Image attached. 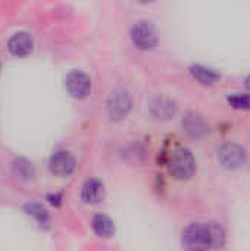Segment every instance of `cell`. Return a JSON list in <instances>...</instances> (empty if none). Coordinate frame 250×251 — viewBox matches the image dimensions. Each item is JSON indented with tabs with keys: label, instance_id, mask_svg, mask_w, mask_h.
<instances>
[{
	"label": "cell",
	"instance_id": "1",
	"mask_svg": "<svg viewBox=\"0 0 250 251\" xmlns=\"http://www.w3.org/2000/svg\"><path fill=\"white\" fill-rule=\"evenodd\" d=\"M167 169L174 179H178V181L190 179L196 171L194 156L192 154L190 150L184 147L174 149L168 156Z\"/></svg>",
	"mask_w": 250,
	"mask_h": 251
},
{
	"label": "cell",
	"instance_id": "2",
	"mask_svg": "<svg viewBox=\"0 0 250 251\" xmlns=\"http://www.w3.org/2000/svg\"><path fill=\"white\" fill-rule=\"evenodd\" d=\"M181 244L186 251H208L211 249L208 224L192 222L187 225L181 235Z\"/></svg>",
	"mask_w": 250,
	"mask_h": 251
},
{
	"label": "cell",
	"instance_id": "3",
	"mask_svg": "<svg viewBox=\"0 0 250 251\" xmlns=\"http://www.w3.org/2000/svg\"><path fill=\"white\" fill-rule=\"evenodd\" d=\"M130 37L133 44L140 50H150L158 44V32L153 24L144 19L133 24Z\"/></svg>",
	"mask_w": 250,
	"mask_h": 251
},
{
	"label": "cell",
	"instance_id": "4",
	"mask_svg": "<svg viewBox=\"0 0 250 251\" xmlns=\"http://www.w3.org/2000/svg\"><path fill=\"white\" fill-rule=\"evenodd\" d=\"M246 150L237 143H224L217 149V159L225 169H239L246 162Z\"/></svg>",
	"mask_w": 250,
	"mask_h": 251
},
{
	"label": "cell",
	"instance_id": "5",
	"mask_svg": "<svg viewBox=\"0 0 250 251\" xmlns=\"http://www.w3.org/2000/svg\"><path fill=\"white\" fill-rule=\"evenodd\" d=\"M106 107H108V113L112 119H115V121L124 119L133 107V97H131L130 91H127L125 88L113 90L108 97Z\"/></svg>",
	"mask_w": 250,
	"mask_h": 251
},
{
	"label": "cell",
	"instance_id": "6",
	"mask_svg": "<svg viewBox=\"0 0 250 251\" xmlns=\"http://www.w3.org/2000/svg\"><path fill=\"white\" fill-rule=\"evenodd\" d=\"M68 93L75 99H85L91 91V79L83 71H71L65 78Z\"/></svg>",
	"mask_w": 250,
	"mask_h": 251
},
{
	"label": "cell",
	"instance_id": "7",
	"mask_svg": "<svg viewBox=\"0 0 250 251\" xmlns=\"http://www.w3.org/2000/svg\"><path fill=\"white\" fill-rule=\"evenodd\" d=\"M49 166H50V171L56 176L65 178V176H69L75 171L77 162H75V157L69 151H66V150H57L56 153L52 154L50 162H49Z\"/></svg>",
	"mask_w": 250,
	"mask_h": 251
},
{
	"label": "cell",
	"instance_id": "8",
	"mask_svg": "<svg viewBox=\"0 0 250 251\" xmlns=\"http://www.w3.org/2000/svg\"><path fill=\"white\" fill-rule=\"evenodd\" d=\"M149 110H150V113H152V116L155 119L168 121L175 115L177 104H175V101L172 99H169L167 96H158V97L150 100Z\"/></svg>",
	"mask_w": 250,
	"mask_h": 251
},
{
	"label": "cell",
	"instance_id": "9",
	"mask_svg": "<svg viewBox=\"0 0 250 251\" xmlns=\"http://www.w3.org/2000/svg\"><path fill=\"white\" fill-rule=\"evenodd\" d=\"M32 47H34V41H32V37L28 34V32H16L13 34L9 41H7V49L9 51L13 54V56H18V57H24V56H28L31 51H32Z\"/></svg>",
	"mask_w": 250,
	"mask_h": 251
},
{
	"label": "cell",
	"instance_id": "10",
	"mask_svg": "<svg viewBox=\"0 0 250 251\" xmlns=\"http://www.w3.org/2000/svg\"><path fill=\"white\" fill-rule=\"evenodd\" d=\"M183 129L190 135V137H194V138H199L202 135L206 134L208 131V124L205 121V118L196 112H189L184 118H183Z\"/></svg>",
	"mask_w": 250,
	"mask_h": 251
},
{
	"label": "cell",
	"instance_id": "11",
	"mask_svg": "<svg viewBox=\"0 0 250 251\" xmlns=\"http://www.w3.org/2000/svg\"><path fill=\"white\" fill-rule=\"evenodd\" d=\"M105 196L103 184L99 179H88L81 188V199L87 204H97L102 201Z\"/></svg>",
	"mask_w": 250,
	"mask_h": 251
},
{
	"label": "cell",
	"instance_id": "12",
	"mask_svg": "<svg viewBox=\"0 0 250 251\" xmlns=\"http://www.w3.org/2000/svg\"><path fill=\"white\" fill-rule=\"evenodd\" d=\"M190 74L202 85H214L221 78V75L215 69L203 66V65H192L190 66Z\"/></svg>",
	"mask_w": 250,
	"mask_h": 251
},
{
	"label": "cell",
	"instance_id": "13",
	"mask_svg": "<svg viewBox=\"0 0 250 251\" xmlns=\"http://www.w3.org/2000/svg\"><path fill=\"white\" fill-rule=\"evenodd\" d=\"M91 226H93V231L102 238H111L115 232V225H113L112 219L102 213L93 216Z\"/></svg>",
	"mask_w": 250,
	"mask_h": 251
},
{
	"label": "cell",
	"instance_id": "14",
	"mask_svg": "<svg viewBox=\"0 0 250 251\" xmlns=\"http://www.w3.org/2000/svg\"><path fill=\"white\" fill-rule=\"evenodd\" d=\"M24 210L29 215V216H32L37 222H38V225L41 226V228H49L50 226V216H49V213H47V210L41 206V204H38V203H27L25 206H24Z\"/></svg>",
	"mask_w": 250,
	"mask_h": 251
},
{
	"label": "cell",
	"instance_id": "15",
	"mask_svg": "<svg viewBox=\"0 0 250 251\" xmlns=\"http://www.w3.org/2000/svg\"><path fill=\"white\" fill-rule=\"evenodd\" d=\"M206 224H208L211 249H221L225 244V231H224V228L218 222H214V221H209Z\"/></svg>",
	"mask_w": 250,
	"mask_h": 251
},
{
	"label": "cell",
	"instance_id": "16",
	"mask_svg": "<svg viewBox=\"0 0 250 251\" xmlns=\"http://www.w3.org/2000/svg\"><path fill=\"white\" fill-rule=\"evenodd\" d=\"M13 174L21 179H29L34 175L32 163L27 159H16L13 162Z\"/></svg>",
	"mask_w": 250,
	"mask_h": 251
},
{
	"label": "cell",
	"instance_id": "17",
	"mask_svg": "<svg viewBox=\"0 0 250 251\" xmlns=\"http://www.w3.org/2000/svg\"><path fill=\"white\" fill-rule=\"evenodd\" d=\"M227 101L231 107L239 110H249L250 109V94L248 93H234L227 97Z\"/></svg>",
	"mask_w": 250,
	"mask_h": 251
},
{
	"label": "cell",
	"instance_id": "18",
	"mask_svg": "<svg viewBox=\"0 0 250 251\" xmlns=\"http://www.w3.org/2000/svg\"><path fill=\"white\" fill-rule=\"evenodd\" d=\"M47 200H49V203L50 204H53V206H60V203H62V196H60V193H55V194H49L47 196Z\"/></svg>",
	"mask_w": 250,
	"mask_h": 251
},
{
	"label": "cell",
	"instance_id": "19",
	"mask_svg": "<svg viewBox=\"0 0 250 251\" xmlns=\"http://www.w3.org/2000/svg\"><path fill=\"white\" fill-rule=\"evenodd\" d=\"M245 84H246V87H248V90L250 91V75L246 78V81H245Z\"/></svg>",
	"mask_w": 250,
	"mask_h": 251
}]
</instances>
